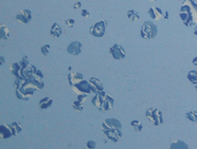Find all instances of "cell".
<instances>
[{
  "mask_svg": "<svg viewBox=\"0 0 197 149\" xmlns=\"http://www.w3.org/2000/svg\"><path fill=\"white\" fill-rule=\"evenodd\" d=\"M0 135L3 139L9 138L13 135V133L8 125H2L0 126Z\"/></svg>",
  "mask_w": 197,
  "mask_h": 149,
  "instance_id": "5bb4252c",
  "label": "cell"
},
{
  "mask_svg": "<svg viewBox=\"0 0 197 149\" xmlns=\"http://www.w3.org/2000/svg\"><path fill=\"white\" fill-rule=\"evenodd\" d=\"M151 2H155V1H157V0H151Z\"/></svg>",
  "mask_w": 197,
  "mask_h": 149,
  "instance_id": "d590c367",
  "label": "cell"
},
{
  "mask_svg": "<svg viewBox=\"0 0 197 149\" xmlns=\"http://www.w3.org/2000/svg\"><path fill=\"white\" fill-rule=\"evenodd\" d=\"M49 48H50L49 45H45V46H43L42 47V49H41L42 53L45 56H46V55H47L48 54H49Z\"/></svg>",
  "mask_w": 197,
  "mask_h": 149,
  "instance_id": "4316f807",
  "label": "cell"
},
{
  "mask_svg": "<svg viewBox=\"0 0 197 149\" xmlns=\"http://www.w3.org/2000/svg\"><path fill=\"white\" fill-rule=\"evenodd\" d=\"M121 128H122L121 123L116 118L106 119L105 122H104L102 124L103 130L111 129H120Z\"/></svg>",
  "mask_w": 197,
  "mask_h": 149,
  "instance_id": "9c48e42d",
  "label": "cell"
},
{
  "mask_svg": "<svg viewBox=\"0 0 197 149\" xmlns=\"http://www.w3.org/2000/svg\"><path fill=\"white\" fill-rule=\"evenodd\" d=\"M65 22L66 25H67L69 28H72L74 23H75V21L74 19H72V18H69V19L66 20Z\"/></svg>",
  "mask_w": 197,
  "mask_h": 149,
  "instance_id": "83f0119b",
  "label": "cell"
},
{
  "mask_svg": "<svg viewBox=\"0 0 197 149\" xmlns=\"http://www.w3.org/2000/svg\"><path fill=\"white\" fill-rule=\"evenodd\" d=\"M81 2H76V3H75V4H74V9H80V7H81Z\"/></svg>",
  "mask_w": 197,
  "mask_h": 149,
  "instance_id": "d6a6232c",
  "label": "cell"
},
{
  "mask_svg": "<svg viewBox=\"0 0 197 149\" xmlns=\"http://www.w3.org/2000/svg\"><path fill=\"white\" fill-rule=\"evenodd\" d=\"M195 88H196V90H197V85H196V87H195Z\"/></svg>",
  "mask_w": 197,
  "mask_h": 149,
  "instance_id": "8d00e7d4",
  "label": "cell"
},
{
  "mask_svg": "<svg viewBox=\"0 0 197 149\" xmlns=\"http://www.w3.org/2000/svg\"><path fill=\"white\" fill-rule=\"evenodd\" d=\"M188 145L185 142L180 140H176L172 141L170 148H188Z\"/></svg>",
  "mask_w": 197,
  "mask_h": 149,
  "instance_id": "ac0fdd59",
  "label": "cell"
},
{
  "mask_svg": "<svg viewBox=\"0 0 197 149\" xmlns=\"http://www.w3.org/2000/svg\"><path fill=\"white\" fill-rule=\"evenodd\" d=\"M82 104L83 103H80L79 100H78V101H74L73 103L72 106L74 107V109H75L77 112H80L84 109V106Z\"/></svg>",
  "mask_w": 197,
  "mask_h": 149,
  "instance_id": "484cf974",
  "label": "cell"
},
{
  "mask_svg": "<svg viewBox=\"0 0 197 149\" xmlns=\"http://www.w3.org/2000/svg\"><path fill=\"white\" fill-rule=\"evenodd\" d=\"M128 17L132 21H137L139 19V14L134 10H129L128 12Z\"/></svg>",
  "mask_w": 197,
  "mask_h": 149,
  "instance_id": "603a6c76",
  "label": "cell"
},
{
  "mask_svg": "<svg viewBox=\"0 0 197 149\" xmlns=\"http://www.w3.org/2000/svg\"><path fill=\"white\" fill-rule=\"evenodd\" d=\"M31 11L28 9H24L20 11V13L17 15V19L21 22L22 23L28 24L32 19Z\"/></svg>",
  "mask_w": 197,
  "mask_h": 149,
  "instance_id": "30bf717a",
  "label": "cell"
},
{
  "mask_svg": "<svg viewBox=\"0 0 197 149\" xmlns=\"http://www.w3.org/2000/svg\"><path fill=\"white\" fill-rule=\"evenodd\" d=\"M109 51L113 58L117 60H120L126 57V51L120 45L114 44L113 47L110 48Z\"/></svg>",
  "mask_w": 197,
  "mask_h": 149,
  "instance_id": "52a82bcc",
  "label": "cell"
},
{
  "mask_svg": "<svg viewBox=\"0 0 197 149\" xmlns=\"http://www.w3.org/2000/svg\"><path fill=\"white\" fill-rule=\"evenodd\" d=\"M187 77L188 80L193 84H197V70H192L189 72Z\"/></svg>",
  "mask_w": 197,
  "mask_h": 149,
  "instance_id": "7402d4cb",
  "label": "cell"
},
{
  "mask_svg": "<svg viewBox=\"0 0 197 149\" xmlns=\"http://www.w3.org/2000/svg\"><path fill=\"white\" fill-rule=\"evenodd\" d=\"M62 32V29L57 23H54L51 27L50 33L52 36L55 37V38H59L61 36Z\"/></svg>",
  "mask_w": 197,
  "mask_h": 149,
  "instance_id": "9a60e30c",
  "label": "cell"
},
{
  "mask_svg": "<svg viewBox=\"0 0 197 149\" xmlns=\"http://www.w3.org/2000/svg\"><path fill=\"white\" fill-rule=\"evenodd\" d=\"M180 16L188 27L197 24V5L192 0H185L182 3Z\"/></svg>",
  "mask_w": 197,
  "mask_h": 149,
  "instance_id": "6da1fadb",
  "label": "cell"
},
{
  "mask_svg": "<svg viewBox=\"0 0 197 149\" xmlns=\"http://www.w3.org/2000/svg\"><path fill=\"white\" fill-rule=\"evenodd\" d=\"M83 78L84 76L82 74L78 72L70 73L68 76V80L70 85H73L79 83L80 81L83 80Z\"/></svg>",
  "mask_w": 197,
  "mask_h": 149,
  "instance_id": "7c38bea8",
  "label": "cell"
},
{
  "mask_svg": "<svg viewBox=\"0 0 197 149\" xmlns=\"http://www.w3.org/2000/svg\"><path fill=\"white\" fill-rule=\"evenodd\" d=\"M8 125L10 128L11 130L13 135H17V134L21 133V132L22 131V128L21 126V124L17 122H14L12 123L11 125Z\"/></svg>",
  "mask_w": 197,
  "mask_h": 149,
  "instance_id": "d6986e66",
  "label": "cell"
},
{
  "mask_svg": "<svg viewBox=\"0 0 197 149\" xmlns=\"http://www.w3.org/2000/svg\"><path fill=\"white\" fill-rule=\"evenodd\" d=\"M92 103L101 112H105L113 109L114 99L109 94L105 91H99L92 99Z\"/></svg>",
  "mask_w": 197,
  "mask_h": 149,
  "instance_id": "7a4b0ae2",
  "label": "cell"
},
{
  "mask_svg": "<svg viewBox=\"0 0 197 149\" xmlns=\"http://www.w3.org/2000/svg\"><path fill=\"white\" fill-rule=\"evenodd\" d=\"M192 63L193 64H194L195 66H197V57H195L194 59H193V60H192Z\"/></svg>",
  "mask_w": 197,
  "mask_h": 149,
  "instance_id": "836d02e7",
  "label": "cell"
},
{
  "mask_svg": "<svg viewBox=\"0 0 197 149\" xmlns=\"http://www.w3.org/2000/svg\"><path fill=\"white\" fill-rule=\"evenodd\" d=\"M192 1H194V2H195V1H196V0H192Z\"/></svg>",
  "mask_w": 197,
  "mask_h": 149,
  "instance_id": "74e56055",
  "label": "cell"
},
{
  "mask_svg": "<svg viewBox=\"0 0 197 149\" xmlns=\"http://www.w3.org/2000/svg\"><path fill=\"white\" fill-rule=\"evenodd\" d=\"M53 100L49 97H45L40 101V106L42 109H46L51 106Z\"/></svg>",
  "mask_w": 197,
  "mask_h": 149,
  "instance_id": "ffe728a7",
  "label": "cell"
},
{
  "mask_svg": "<svg viewBox=\"0 0 197 149\" xmlns=\"http://www.w3.org/2000/svg\"><path fill=\"white\" fill-rule=\"evenodd\" d=\"M163 18H164V20L165 21H168V17H169V14H168V11H166V12L164 13V14H163V16H162Z\"/></svg>",
  "mask_w": 197,
  "mask_h": 149,
  "instance_id": "1f68e13d",
  "label": "cell"
},
{
  "mask_svg": "<svg viewBox=\"0 0 197 149\" xmlns=\"http://www.w3.org/2000/svg\"><path fill=\"white\" fill-rule=\"evenodd\" d=\"M82 51V45L79 42H73L67 47V51L70 54L74 55H79Z\"/></svg>",
  "mask_w": 197,
  "mask_h": 149,
  "instance_id": "8fae6325",
  "label": "cell"
},
{
  "mask_svg": "<svg viewBox=\"0 0 197 149\" xmlns=\"http://www.w3.org/2000/svg\"><path fill=\"white\" fill-rule=\"evenodd\" d=\"M148 14H150L151 17L155 21H158L163 16L162 10L157 7H152L148 10Z\"/></svg>",
  "mask_w": 197,
  "mask_h": 149,
  "instance_id": "4fadbf2b",
  "label": "cell"
},
{
  "mask_svg": "<svg viewBox=\"0 0 197 149\" xmlns=\"http://www.w3.org/2000/svg\"><path fill=\"white\" fill-rule=\"evenodd\" d=\"M0 38L3 40H7L9 38V30L5 25L2 24L0 27Z\"/></svg>",
  "mask_w": 197,
  "mask_h": 149,
  "instance_id": "e0dca14e",
  "label": "cell"
},
{
  "mask_svg": "<svg viewBox=\"0 0 197 149\" xmlns=\"http://www.w3.org/2000/svg\"><path fill=\"white\" fill-rule=\"evenodd\" d=\"M185 116L187 119L192 122H197V112L190 111L185 114Z\"/></svg>",
  "mask_w": 197,
  "mask_h": 149,
  "instance_id": "d4e9b609",
  "label": "cell"
},
{
  "mask_svg": "<svg viewBox=\"0 0 197 149\" xmlns=\"http://www.w3.org/2000/svg\"><path fill=\"white\" fill-rule=\"evenodd\" d=\"M157 26L151 21H146L141 27L140 35L143 39L152 40L157 36Z\"/></svg>",
  "mask_w": 197,
  "mask_h": 149,
  "instance_id": "3957f363",
  "label": "cell"
},
{
  "mask_svg": "<svg viewBox=\"0 0 197 149\" xmlns=\"http://www.w3.org/2000/svg\"><path fill=\"white\" fill-rule=\"evenodd\" d=\"M81 15L82 17H85V18H89L90 17V13L88 12V11L86 9H82L81 10Z\"/></svg>",
  "mask_w": 197,
  "mask_h": 149,
  "instance_id": "4dcf8cb0",
  "label": "cell"
},
{
  "mask_svg": "<svg viewBox=\"0 0 197 149\" xmlns=\"http://www.w3.org/2000/svg\"><path fill=\"white\" fill-rule=\"evenodd\" d=\"M87 97V95L86 94H80L78 96V99L79 101L81 103H84L85 100V99Z\"/></svg>",
  "mask_w": 197,
  "mask_h": 149,
  "instance_id": "f546056e",
  "label": "cell"
},
{
  "mask_svg": "<svg viewBox=\"0 0 197 149\" xmlns=\"http://www.w3.org/2000/svg\"><path fill=\"white\" fill-rule=\"evenodd\" d=\"M103 131L107 138L114 143H116L117 141H118V140L120 139L122 136V133L121 132L120 129H105L103 130Z\"/></svg>",
  "mask_w": 197,
  "mask_h": 149,
  "instance_id": "ba28073f",
  "label": "cell"
},
{
  "mask_svg": "<svg viewBox=\"0 0 197 149\" xmlns=\"http://www.w3.org/2000/svg\"><path fill=\"white\" fill-rule=\"evenodd\" d=\"M131 125L135 132H141L143 129L142 124L138 120H133L131 122Z\"/></svg>",
  "mask_w": 197,
  "mask_h": 149,
  "instance_id": "cb8c5ba5",
  "label": "cell"
},
{
  "mask_svg": "<svg viewBox=\"0 0 197 149\" xmlns=\"http://www.w3.org/2000/svg\"><path fill=\"white\" fill-rule=\"evenodd\" d=\"M96 147V143L94 141H89L87 143V147L90 149H94Z\"/></svg>",
  "mask_w": 197,
  "mask_h": 149,
  "instance_id": "f1b7e54d",
  "label": "cell"
},
{
  "mask_svg": "<svg viewBox=\"0 0 197 149\" xmlns=\"http://www.w3.org/2000/svg\"><path fill=\"white\" fill-rule=\"evenodd\" d=\"M90 83L96 89V90L97 91V93L103 91V85L99 80L95 78H91L90 80Z\"/></svg>",
  "mask_w": 197,
  "mask_h": 149,
  "instance_id": "2e32d148",
  "label": "cell"
},
{
  "mask_svg": "<svg viewBox=\"0 0 197 149\" xmlns=\"http://www.w3.org/2000/svg\"><path fill=\"white\" fill-rule=\"evenodd\" d=\"M21 66H22V64H21V62H20L19 63H14L11 65V70H12V72L13 74H14L18 78H21V79H23V78H22L21 76V74L20 72H18V70L21 69Z\"/></svg>",
  "mask_w": 197,
  "mask_h": 149,
  "instance_id": "44dd1931",
  "label": "cell"
},
{
  "mask_svg": "<svg viewBox=\"0 0 197 149\" xmlns=\"http://www.w3.org/2000/svg\"><path fill=\"white\" fill-rule=\"evenodd\" d=\"M194 33H195V35H196V36H197V26H196V28H195V29Z\"/></svg>",
  "mask_w": 197,
  "mask_h": 149,
  "instance_id": "e575fe53",
  "label": "cell"
},
{
  "mask_svg": "<svg viewBox=\"0 0 197 149\" xmlns=\"http://www.w3.org/2000/svg\"><path fill=\"white\" fill-rule=\"evenodd\" d=\"M145 115L148 120L156 126H158L163 123L162 113L158 109L153 107L150 108L146 111Z\"/></svg>",
  "mask_w": 197,
  "mask_h": 149,
  "instance_id": "277c9868",
  "label": "cell"
},
{
  "mask_svg": "<svg viewBox=\"0 0 197 149\" xmlns=\"http://www.w3.org/2000/svg\"><path fill=\"white\" fill-rule=\"evenodd\" d=\"M73 89L78 94L82 93V94H90L91 92L97 94V91L96 90V89L91 84H89L86 80H84L80 81L79 83L74 85Z\"/></svg>",
  "mask_w": 197,
  "mask_h": 149,
  "instance_id": "5b68a950",
  "label": "cell"
},
{
  "mask_svg": "<svg viewBox=\"0 0 197 149\" xmlns=\"http://www.w3.org/2000/svg\"><path fill=\"white\" fill-rule=\"evenodd\" d=\"M106 27L107 22L105 20L96 22L91 27L90 33L97 38H101L105 34Z\"/></svg>",
  "mask_w": 197,
  "mask_h": 149,
  "instance_id": "8992f818",
  "label": "cell"
}]
</instances>
